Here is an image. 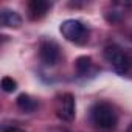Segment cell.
<instances>
[{
	"label": "cell",
	"mask_w": 132,
	"mask_h": 132,
	"mask_svg": "<svg viewBox=\"0 0 132 132\" xmlns=\"http://www.w3.org/2000/svg\"><path fill=\"white\" fill-rule=\"evenodd\" d=\"M90 118H92V123L98 129H104V130L115 127L118 121V115L115 109L109 103H104V101L93 104V107L90 109Z\"/></svg>",
	"instance_id": "cell-1"
},
{
	"label": "cell",
	"mask_w": 132,
	"mask_h": 132,
	"mask_svg": "<svg viewBox=\"0 0 132 132\" xmlns=\"http://www.w3.org/2000/svg\"><path fill=\"white\" fill-rule=\"evenodd\" d=\"M59 31L67 40L79 44V45L89 40V28L81 20H76V19L64 20L59 27Z\"/></svg>",
	"instance_id": "cell-2"
},
{
	"label": "cell",
	"mask_w": 132,
	"mask_h": 132,
	"mask_svg": "<svg viewBox=\"0 0 132 132\" xmlns=\"http://www.w3.org/2000/svg\"><path fill=\"white\" fill-rule=\"evenodd\" d=\"M104 57L107 62L112 64V67L115 69L117 73L120 75H126L130 69V61L129 56L118 47V45H107L104 48Z\"/></svg>",
	"instance_id": "cell-3"
},
{
	"label": "cell",
	"mask_w": 132,
	"mask_h": 132,
	"mask_svg": "<svg viewBox=\"0 0 132 132\" xmlns=\"http://www.w3.org/2000/svg\"><path fill=\"white\" fill-rule=\"evenodd\" d=\"M39 56H40V61L45 65H50L51 67V65H56L61 59V48L53 39H45V40L40 42Z\"/></svg>",
	"instance_id": "cell-4"
},
{
	"label": "cell",
	"mask_w": 132,
	"mask_h": 132,
	"mask_svg": "<svg viewBox=\"0 0 132 132\" xmlns=\"http://www.w3.org/2000/svg\"><path fill=\"white\" fill-rule=\"evenodd\" d=\"M56 112L57 117L64 121H72L75 118V112H76V104H75V96L72 93H62L57 100V106H56Z\"/></svg>",
	"instance_id": "cell-5"
},
{
	"label": "cell",
	"mask_w": 132,
	"mask_h": 132,
	"mask_svg": "<svg viewBox=\"0 0 132 132\" xmlns=\"http://www.w3.org/2000/svg\"><path fill=\"white\" fill-rule=\"evenodd\" d=\"M50 3L47 2V0H31V2L28 3V14H30V19L33 20H39L42 19L48 10H50Z\"/></svg>",
	"instance_id": "cell-6"
},
{
	"label": "cell",
	"mask_w": 132,
	"mask_h": 132,
	"mask_svg": "<svg viewBox=\"0 0 132 132\" xmlns=\"http://www.w3.org/2000/svg\"><path fill=\"white\" fill-rule=\"evenodd\" d=\"M0 23L5 28H19L22 25V17L19 16V13L5 8L0 13Z\"/></svg>",
	"instance_id": "cell-7"
},
{
	"label": "cell",
	"mask_w": 132,
	"mask_h": 132,
	"mask_svg": "<svg viewBox=\"0 0 132 132\" xmlns=\"http://www.w3.org/2000/svg\"><path fill=\"white\" fill-rule=\"evenodd\" d=\"M16 103H17V107H19L22 112H25V113L34 112V110L37 109V106H39L37 100H34L33 96H30L28 93H20V95L17 96Z\"/></svg>",
	"instance_id": "cell-8"
},
{
	"label": "cell",
	"mask_w": 132,
	"mask_h": 132,
	"mask_svg": "<svg viewBox=\"0 0 132 132\" xmlns=\"http://www.w3.org/2000/svg\"><path fill=\"white\" fill-rule=\"evenodd\" d=\"M75 67L78 75H87L92 67V57L90 56H79L75 62Z\"/></svg>",
	"instance_id": "cell-9"
},
{
	"label": "cell",
	"mask_w": 132,
	"mask_h": 132,
	"mask_svg": "<svg viewBox=\"0 0 132 132\" xmlns=\"http://www.w3.org/2000/svg\"><path fill=\"white\" fill-rule=\"evenodd\" d=\"M2 89H3L5 92L11 93V92H14V90L17 89V82H16L11 76H3V78H2Z\"/></svg>",
	"instance_id": "cell-10"
},
{
	"label": "cell",
	"mask_w": 132,
	"mask_h": 132,
	"mask_svg": "<svg viewBox=\"0 0 132 132\" xmlns=\"http://www.w3.org/2000/svg\"><path fill=\"white\" fill-rule=\"evenodd\" d=\"M3 132H27V130L22 127H17V126H10V127H5Z\"/></svg>",
	"instance_id": "cell-11"
},
{
	"label": "cell",
	"mask_w": 132,
	"mask_h": 132,
	"mask_svg": "<svg viewBox=\"0 0 132 132\" xmlns=\"http://www.w3.org/2000/svg\"><path fill=\"white\" fill-rule=\"evenodd\" d=\"M126 132H132V123L129 124V127H127V130H126Z\"/></svg>",
	"instance_id": "cell-12"
},
{
	"label": "cell",
	"mask_w": 132,
	"mask_h": 132,
	"mask_svg": "<svg viewBox=\"0 0 132 132\" xmlns=\"http://www.w3.org/2000/svg\"><path fill=\"white\" fill-rule=\"evenodd\" d=\"M129 61H130V65H132V54L129 56Z\"/></svg>",
	"instance_id": "cell-13"
}]
</instances>
